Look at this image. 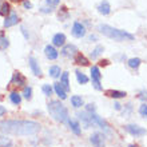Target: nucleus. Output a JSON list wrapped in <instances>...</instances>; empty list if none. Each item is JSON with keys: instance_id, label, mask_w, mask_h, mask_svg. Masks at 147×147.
<instances>
[{"instance_id": "obj_1", "label": "nucleus", "mask_w": 147, "mask_h": 147, "mask_svg": "<svg viewBox=\"0 0 147 147\" xmlns=\"http://www.w3.org/2000/svg\"><path fill=\"white\" fill-rule=\"evenodd\" d=\"M0 130L13 135H34L40 131V124L34 120H3L0 122Z\"/></svg>"}, {"instance_id": "obj_2", "label": "nucleus", "mask_w": 147, "mask_h": 147, "mask_svg": "<svg viewBox=\"0 0 147 147\" xmlns=\"http://www.w3.org/2000/svg\"><path fill=\"white\" fill-rule=\"evenodd\" d=\"M99 31L103 34L105 36L112 39V40H116V42H124V40H134L135 36L131 35L130 32L123 31V30H118V28H114L111 26H107V24H100L99 26Z\"/></svg>"}, {"instance_id": "obj_3", "label": "nucleus", "mask_w": 147, "mask_h": 147, "mask_svg": "<svg viewBox=\"0 0 147 147\" xmlns=\"http://www.w3.org/2000/svg\"><path fill=\"white\" fill-rule=\"evenodd\" d=\"M48 112L55 120L60 123L68 122V111L59 100H52L48 103Z\"/></svg>"}, {"instance_id": "obj_4", "label": "nucleus", "mask_w": 147, "mask_h": 147, "mask_svg": "<svg viewBox=\"0 0 147 147\" xmlns=\"http://www.w3.org/2000/svg\"><path fill=\"white\" fill-rule=\"evenodd\" d=\"M91 79H92L94 87L100 91L102 90V86H100L102 74H100V70H99V66H92L91 67Z\"/></svg>"}, {"instance_id": "obj_5", "label": "nucleus", "mask_w": 147, "mask_h": 147, "mask_svg": "<svg viewBox=\"0 0 147 147\" xmlns=\"http://www.w3.org/2000/svg\"><path fill=\"white\" fill-rule=\"evenodd\" d=\"M90 116H91V122H92V124H95V126H99V127H100L103 131H106V132H110V131H111V130H110V126L107 124V122L102 119L100 116H98L96 114H90Z\"/></svg>"}, {"instance_id": "obj_6", "label": "nucleus", "mask_w": 147, "mask_h": 147, "mask_svg": "<svg viewBox=\"0 0 147 147\" xmlns=\"http://www.w3.org/2000/svg\"><path fill=\"white\" fill-rule=\"evenodd\" d=\"M124 130L134 136H142L146 134V130L138 124H127V126H124Z\"/></svg>"}, {"instance_id": "obj_7", "label": "nucleus", "mask_w": 147, "mask_h": 147, "mask_svg": "<svg viewBox=\"0 0 147 147\" xmlns=\"http://www.w3.org/2000/svg\"><path fill=\"white\" fill-rule=\"evenodd\" d=\"M71 34L75 38H83L86 35V27L79 22H75L72 26V30H71Z\"/></svg>"}, {"instance_id": "obj_8", "label": "nucleus", "mask_w": 147, "mask_h": 147, "mask_svg": "<svg viewBox=\"0 0 147 147\" xmlns=\"http://www.w3.org/2000/svg\"><path fill=\"white\" fill-rule=\"evenodd\" d=\"M90 142L94 147H105V135L100 132H95L90 136Z\"/></svg>"}, {"instance_id": "obj_9", "label": "nucleus", "mask_w": 147, "mask_h": 147, "mask_svg": "<svg viewBox=\"0 0 147 147\" xmlns=\"http://www.w3.org/2000/svg\"><path fill=\"white\" fill-rule=\"evenodd\" d=\"M62 55L66 56V58H74L78 55V48L74 44H67V46H63L62 50Z\"/></svg>"}, {"instance_id": "obj_10", "label": "nucleus", "mask_w": 147, "mask_h": 147, "mask_svg": "<svg viewBox=\"0 0 147 147\" xmlns=\"http://www.w3.org/2000/svg\"><path fill=\"white\" fill-rule=\"evenodd\" d=\"M9 84L18 86V87H23V86L26 84V78H24L20 72L15 71L13 75H12V79H11V82H9Z\"/></svg>"}, {"instance_id": "obj_11", "label": "nucleus", "mask_w": 147, "mask_h": 147, "mask_svg": "<svg viewBox=\"0 0 147 147\" xmlns=\"http://www.w3.org/2000/svg\"><path fill=\"white\" fill-rule=\"evenodd\" d=\"M28 62H30V67H31L32 72H34V75L35 76H42V70H40V67H39V63L36 62V59L34 58V56H30V59H28Z\"/></svg>"}, {"instance_id": "obj_12", "label": "nucleus", "mask_w": 147, "mask_h": 147, "mask_svg": "<svg viewBox=\"0 0 147 147\" xmlns=\"http://www.w3.org/2000/svg\"><path fill=\"white\" fill-rule=\"evenodd\" d=\"M44 54H46V56L50 59V60H55V59L59 56V52L56 51V48H55L54 46H46Z\"/></svg>"}, {"instance_id": "obj_13", "label": "nucleus", "mask_w": 147, "mask_h": 147, "mask_svg": "<svg viewBox=\"0 0 147 147\" xmlns=\"http://www.w3.org/2000/svg\"><path fill=\"white\" fill-rule=\"evenodd\" d=\"M18 22H19V18H18V15L12 12V13H9V15L5 18V20H4V27H5V28L12 27V26L18 24Z\"/></svg>"}, {"instance_id": "obj_14", "label": "nucleus", "mask_w": 147, "mask_h": 147, "mask_svg": "<svg viewBox=\"0 0 147 147\" xmlns=\"http://www.w3.org/2000/svg\"><path fill=\"white\" fill-rule=\"evenodd\" d=\"M106 95L112 98V99H122L127 94L124 92V91H119V90H109V91H106Z\"/></svg>"}, {"instance_id": "obj_15", "label": "nucleus", "mask_w": 147, "mask_h": 147, "mask_svg": "<svg viewBox=\"0 0 147 147\" xmlns=\"http://www.w3.org/2000/svg\"><path fill=\"white\" fill-rule=\"evenodd\" d=\"M52 43L55 47H63L66 44V35L64 34H56L52 38Z\"/></svg>"}, {"instance_id": "obj_16", "label": "nucleus", "mask_w": 147, "mask_h": 147, "mask_svg": "<svg viewBox=\"0 0 147 147\" xmlns=\"http://www.w3.org/2000/svg\"><path fill=\"white\" fill-rule=\"evenodd\" d=\"M78 116H79V119L83 122V124H84L86 128H90L91 126H94L92 122H91V116L87 115V112H79Z\"/></svg>"}, {"instance_id": "obj_17", "label": "nucleus", "mask_w": 147, "mask_h": 147, "mask_svg": "<svg viewBox=\"0 0 147 147\" xmlns=\"http://www.w3.org/2000/svg\"><path fill=\"white\" fill-rule=\"evenodd\" d=\"M54 90L55 92H56V95H58L60 99H66L67 98V94H66V90H64V87H63L60 83H54Z\"/></svg>"}, {"instance_id": "obj_18", "label": "nucleus", "mask_w": 147, "mask_h": 147, "mask_svg": "<svg viewBox=\"0 0 147 147\" xmlns=\"http://www.w3.org/2000/svg\"><path fill=\"white\" fill-rule=\"evenodd\" d=\"M98 11H99V13H102V15H109L110 12H111V5H110L109 1H102L100 4H99V7H98Z\"/></svg>"}, {"instance_id": "obj_19", "label": "nucleus", "mask_w": 147, "mask_h": 147, "mask_svg": "<svg viewBox=\"0 0 147 147\" xmlns=\"http://www.w3.org/2000/svg\"><path fill=\"white\" fill-rule=\"evenodd\" d=\"M68 124H70V128L71 131L75 134V135H80V124H79V122H76V120H68Z\"/></svg>"}, {"instance_id": "obj_20", "label": "nucleus", "mask_w": 147, "mask_h": 147, "mask_svg": "<svg viewBox=\"0 0 147 147\" xmlns=\"http://www.w3.org/2000/svg\"><path fill=\"white\" fill-rule=\"evenodd\" d=\"M75 63H76L78 66H83V67H86V66H88L90 64L88 59L86 58L84 55H82V54H78L76 56H75Z\"/></svg>"}, {"instance_id": "obj_21", "label": "nucleus", "mask_w": 147, "mask_h": 147, "mask_svg": "<svg viewBox=\"0 0 147 147\" xmlns=\"http://www.w3.org/2000/svg\"><path fill=\"white\" fill-rule=\"evenodd\" d=\"M60 84L64 87L66 91H70V80H68V72H62L60 76Z\"/></svg>"}, {"instance_id": "obj_22", "label": "nucleus", "mask_w": 147, "mask_h": 147, "mask_svg": "<svg viewBox=\"0 0 147 147\" xmlns=\"http://www.w3.org/2000/svg\"><path fill=\"white\" fill-rule=\"evenodd\" d=\"M75 75H76V79H78V82H79V84H87V83H88L90 79L86 74L80 72V71L78 70V71H75Z\"/></svg>"}, {"instance_id": "obj_23", "label": "nucleus", "mask_w": 147, "mask_h": 147, "mask_svg": "<svg viewBox=\"0 0 147 147\" xmlns=\"http://www.w3.org/2000/svg\"><path fill=\"white\" fill-rule=\"evenodd\" d=\"M51 78H54V79H58L59 76H62V71H60V67L59 66H52L50 67V71H48Z\"/></svg>"}, {"instance_id": "obj_24", "label": "nucleus", "mask_w": 147, "mask_h": 147, "mask_svg": "<svg viewBox=\"0 0 147 147\" xmlns=\"http://www.w3.org/2000/svg\"><path fill=\"white\" fill-rule=\"evenodd\" d=\"M71 105H72L75 109L82 107V106H83V98L79 96V95H74V96L71 98Z\"/></svg>"}, {"instance_id": "obj_25", "label": "nucleus", "mask_w": 147, "mask_h": 147, "mask_svg": "<svg viewBox=\"0 0 147 147\" xmlns=\"http://www.w3.org/2000/svg\"><path fill=\"white\" fill-rule=\"evenodd\" d=\"M9 99H11V102L16 106H19L20 103H22V96H20V94L15 92V91H12V92L9 94Z\"/></svg>"}, {"instance_id": "obj_26", "label": "nucleus", "mask_w": 147, "mask_h": 147, "mask_svg": "<svg viewBox=\"0 0 147 147\" xmlns=\"http://www.w3.org/2000/svg\"><path fill=\"white\" fill-rule=\"evenodd\" d=\"M127 63H128V67H130V68H134V70H136V68L140 66L142 60H140L139 58H131V59H128Z\"/></svg>"}, {"instance_id": "obj_27", "label": "nucleus", "mask_w": 147, "mask_h": 147, "mask_svg": "<svg viewBox=\"0 0 147 147\" xmlns=\"http://www.w3.org/2000/svg\"><path fill=\"white\" fill-rule=\"evenodd\" d=\"M103 50H105L103 46H96L95 48H94L92 52H91V59H98V56L103 52Z\"/></svg>"}, {"instance_id": "obj_28", "label": "nucleus", "mask_w": 147, "mask_h": 147, "mask_svg": "<svg viewBox=\"0 0 147 147\" xmlns=\"http://www.w3.org/2000/svg\"><path fill=\"white\" fill-rule=\"evenodd\" d=\"M0 147H12V140L7 136H0Z\"/></svg>"}, {"instance_id": "obj_29", "label": "nucleus", "mask_w": 147, "mask_h": 147, "mask_svg": "<svg viewBox=\"0 0 147 147\" xmlns=\"http://www.w3.org/2000/svg\"><path fill=\"white\" fill-rule=\"evenodd\" d=\"M8 46H9V42H8L7 36L0 35V50H7Z\"/></svg>"}, {"instance_id": "obj_30", "label": "nucleus", "mask_w": 147, "mask_h": 147, "mask_svg": "<svg viewBox=\"0 0 147 147\" xmlns=\"http://www.w3.org/2000/svg\"><path fill=\"white\" fill-rule=\"evenodd\" d=\"M23 96L26 98L27 100H30V99H31V98H32V88H31V87H27V86L24 87V90H23Z\"/></svg>"}, {"instance_id": "obj_31", "label": "nucleus", "mask_w": 147, "mask_h": 147, "mask_svg": "<svg viewBox=\"0 0 147 147\" xmlns=\"http://www.w3.org/2000/svg\"><path fill=\"white\" fill-rule=\"evenodd\" d=\"M9 12H11V7H9V4L4 3L3 5H1V11H0V13H1V15H4V16H7Z\"/></svg>"}, {"instance_id": "obj_32", "label": "nucleus", "mask_w": 147, "mask_h": 147, "mask_svg": "<svg viewBox=\"0 0 147 147\" xmlns=\"http://www.w3.org/2000/svg\"><path fill=\"white\" fill-rule=\"evenodd\" d=\"M42 90H43V92L46 94L47 96H50L51 94H52V87H51L50 84H44V86L42 87Z\"/></svg>"}, {"instance_id": "obj_33", "label": "nucleus", "mask_w": 147, "mask_h": 147, "mask_svg": "<svg viewBox=\"0 0 147 147\" xmlns=\"http://www.w3.org/2000/svg\"><path fill=\"white\" fill-rule=\"evenodd\" d=\"M139 114L142 116H144V118H147V105L146 103H143V105L139 107Z\"/></svg>"}, {"instance_id": "obj_34", "label": "nucleus", "mask_w": 147, "mask_h": 147, "mask_svg": "<svg viewBox=\"0 0 147 147\" xmlns=\"http://www.w3.org/2000/svg\"><path fill=\"white\" fill-rule=\"evenodd\" d=\"M59 1L60 0H46V3L50 5V7H55V5H58Z\"/></svg>"}, {"instance_id": "obj_35", "label": "nucleus", "mask_w": 147, "mask_h": 147, "mask_svg": "<svg viewBox=\"0 0 147 147\" xmlns=\"http://www.w3.org/2000/svg\"><path fill=\"white\" fill-rule=\"evenodd\" d=\"M87 112H90V114H94V111H95V106L92 105V103H90V105H87Z\"/></svg>"}, {"instance_id": "obj_36", "label": "nucleus", "mask_w": 147, "mask_h": 147, "mask_svg": "<svg viewBox=\"0 0 147 147\" xmlns=\"http://www.w3.org/2000/svg\"><path fill=\"white\" fill-rule=\"evenodd\" d=\"M140 99V100H147V91H142V92L139 94V96H138Z\"/></svg>"}, {"instance_id": "obj_37", "label": "nucleus", "mask_w": 147, "mask_h": 147, "mask_svg": "<svg viewBox=\"0 0 147 147\" xmlns=\"http://www.w3.org/2000/svg\"><path fill=\"white\" fill-rule=\"evenodd\" d=\"M23 5H24L26 8H28V9H31V8H32V4L30 3L28 0H24V1H23Z\"/></svg>"}, {"instance_id": "obj_38", "label": "nucleus", "mask_w": 147, "mask_h": 147, "mask_svg": "<svg viewBox=\"0 0 147 147\" xmlns=\"http://www.w3.org/2000/svg\"><path fill=\"white\" fill-rule=\"evenodd\" d=\"M40 11L42 12H44V13H50V12H52V9H51V8H40Z\"/></svg>"}, {"instance_id": "obj_39", "label": "nucleus", "mask_w": 147, "mask_h": 147, "mask_svg": "<svg viewBox=\"0 0 147 147\" xmlns=\"http://www.w3.org/2000/svg\"><path fill=\"white\" fill-rule=\"evenodd\" d=\"M88 40H90V42H95V40H98V36L96 35H90L88 36Z\"/></svg>"}, {"instance_id": "obj_40", "label": "nucleus", "mask_w": 147, "mask_h": 147, "mask_svg": "<svg viewBox=\"0 0 147 147\" xmlns=\"http://www.w3.org/2000/svg\"><path fill=\"white\" fill-rule=\"evenodd\" d=\"M107 64H109V60H106V59H103V60H100V62H99V66H107Z\"/></svg>"}, {"instance_id": "obj_41", "label": "nucleus", "mask_w": 147, "mask_h": 147, "mask_svg": "<svg viewBox=\"0 0 147 147\" xmlns=\"http://www.w3.org/2000/svg\"><path fill=\"white\" fill-rule=\"evenodd\" d=\"M5 112H7V110L4 109L3 106H0V116H3L4 114H5Z\"/></svg>"}, {"instance_id": "obj_42", "label": "nucleus", "mask_w": 147, "mask_h": 147, "mask_svg": "<svg viewBox=\"0 0 147 147\" xmlns=\"http://www.w3.org/2000/svg\"><path fill=\"white\" fill-rule=\"evenodd\" d=\"M114 107H115V110H118V111H119V110H122V105H119L118 102H116L115 105H114Z\"/></svg>"}, {"instance_id": "obj_43", "label": "nucleus", "mask_w": 147, "mask_h": 147, "mask_svg": "<svg viewBox=\"0 0 147 147\" xmlns=\"http://www.w3.org/2000/svg\"><path fill=\"white\" fill-rule=\"evenodd\" d=\"M22 32H23L24 38H26V39H28V34H27V31H26V28H24V27H22Z\"/></svg>"}, {"instance_id": "obj_44", "label": "nucleus", "mask_w": 147, "mask_h": 147, "mask_svg": "<svg viewBox=\"0 0 147 147\" xmlns=\"http://www.w3.org/2000/svg\"><path fill=\"white\" fill-rule=\"evenodd\" d=\"M128 147H138V146H136V144H130Z\"/></svg>"}, {"instance_id": "obj_45", "label": "nucleus", "mask_w": 147, "mask_h": 147, "mask_svg": "<svg viewBox=\"0 0 147 147\" xmlns=\"http://www.w3.org/2000/svg\"><path fill=\"white\" fill-rule=\"evenodd\" d=\"M11 1H20V0H11Z\"/></svg>"}, {"instance_id": "obj_46", "label": "nucleus", "mask_w": 147, "mask_h": 147, "mask_svg": "<svg viewBox=\"0 0 147 147\" xmlns=\"http://www.w3.org/2000/svg\"><path fill=\"white\" fill-rule=\"evenodd\" d=\"M0 11H1V5H0Z\"/></svg>"}]
</instances>
